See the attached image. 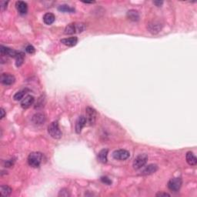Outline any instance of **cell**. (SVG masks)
<instances>
[{"instance_id": "cell-26", "label": "cell", "mask_w": 197, "mask_h": 197, "mask_svg": "<svg viewBox=\"0 0 197 197\" xmlns=\"http://www.w3.org/2000/svg\"><path fill=\"white\" fill-rule=\"evenodd\" d=\"M101 181H102L103 183L106 184V185H111L112 184V180L110 179H109L106 177H101Z\"/></svg>"}, {"instance_id": "cell-22", "label": "cell", "mask_w": 197, "mask_h": 197, "mask_svg": "<svg viewBox=\"0 0 197 197\" xmlns=\"http://www.w3.org/2000/svg\"><path fill=\"white\" fill-rule=\"evenodd\" d=\"M107 156H108V150H101L98 153L99 161L102 163H105L107 162Z\"/></svg>"}, {"instance_id": "cell-28", "label": "cell", "mask_w": 197, "mask_h": 197, "mask_svg": "<svg viewBox=\"0 0 197 197\" xmlns=\"http://www.w3.org/2000/svg\"><path fill=\"white\" fill-rule=\"evenodd\" d=\"M0 5H1V9H5L7 8V5H8V2H6V1H2L1 2H0Z\"/></svg>"}, {"instance_id": "cell-23", "label": "cell", "mask_w": 197, "mask_h": 197, "mask_svg": "<svg viewBox=\"0 0 197 197\" xmlns=\"http://www.w3.org/2000/svg\"><path fill=\"white\" fill-rule=\"evenodd\" d=\"M58 10L62 12H74L75 9L72 8L71 6H67V5H62L58 7Z\"/></svg>"}, {"instance_id": "cell-8", "label": "cell", "mask_w": 197, "mask_h": 197, "mask_svg": "<svg viewBox=\"0 0 197 197\" xmlns=\"http://www.w3.org/2000/svg\"><path fill=\"white\" fill-rule=\"evenodd\" d=\"M16 81L15 76L9 73H3L1 76V83L5 86H11Z\"/></svg>"}, {"instance_id": "cell-3", "label": "cell", "mask_w": 197, "mask_h": 197, "mask_svg": "<svg viewBox=\"0 0 197 197\" xmlns=\"http://www.w3.org/2000/svg\"><path fill=\"white\" fill-rule=\"evenodd\" d=\"M48 132L49 136L54 139H60L62 137V132L59 127L58 122H53L48 127Z\"/></svg>"}, {"instance_id": "cell-24", "label": "cell", "mask_w": 197, "mask_h": 197, "mask_svg": "<svg viewBox=\"0 0 197 197\" xmlns=\"http://www.w3.org/2000/svg\"><path fill=\"white\" fill-rule=\"evenodd\" d=\"M27 89H23V90H21L20 92H16V93L14 95V99L16 101H20V100H22V99L24 98L25 94L27 93Z\"/></svg>"}, {"instance_id": "cell-14", "label": "cell", "mask_w": 197, "mask_h": 197, "mask_svg": "<svg viewBox=\"0 0 197 197\" xmlns=\"http://www.w3.org/2000/svg\"><path fill=\"white\" fill-rule=\"evenodd\" d=\"M33 122L36 125H42L46 122V116L43 113H36L33 116Z\"/></svg>"}, {"instance_id": "cell-18", "label": "cell", "mask_w": 197, "mask_h": 197, "mask_svg": "<svg viewBox=\"0 0 197 197\" xmlns=\"http://www.w3.org/2000/svg\"><path fill=\"white\" fill-rule=\"evenodd\" d=\"M127 17L129 20L133 22H137L139 20V12L137 11L134 10V9H131V10L127 12Z\"/></svg>"}, {"instance_id": "cell-13", "label": "cell", "mask_w": 197, "mask_h": 197, "mask_svg": "<svg viewBox=\"0 0 197 197\" xmlns=\"http://www.w3.org/2000/svg\"><path fill=\"white\" fill-rule=\"evenodd\" d=\"M86 123H87V121H86V118L85 117V116H81L78 118L76 123V133H80V132H82V129H83V128L86 126Z\"/></svg>"}, {"instance_id": "cell-11", "label": "cell", "mask_w": 197, "mask_h": 197, "mask_svg": "<svg viewBox=\"0 0 197 197\" xmlns=\"http://www.w3.org/2000/svg\"><path fill=\"white\" fill-rule=\"evenodd\" d=\"M16 6L20 15H25L28 11V5L23 1H18L16 3Z\"/></svg>"}, {"instance_id": "cell-9", "label": "cell", "mask_w": 197, "mask_h": 197, "mask_svg": "<svg viewBox=\"0 0 197 197\" xmlns=\"http://www.w3.org/2000/svg\"><path fill=\"white\" fill-rule=\"evenodd\" d=\"M0 52H1L2 56H9L13 57V58H15L16 55L17 53V51H15L14 49L3 46H2L1 48H0Z\"/></svg>"}, {"instance_id": "cell-20", "label": "cell", "mask_w": 197, "mask_h": 197, "mask_svg": "<svg viewBox=\"0 0 197 197\" xmlns=\"http://www.w3.org/2000/svg\"><path fill=\"white\" fill-rule=\"evenodd\" d=\"M12 191V188L7 185H3L0 187V195L2 196H9Z\"/></svg>"}, {"instance_id": "cell-12", "label": "cell", "mask_w": 197, "mask_h": 197, "mask_svg": "<svg viewBox=\"0 0 197 197\" xmlns=\"http://www.w3.org/2000/svg\"><path fill=\"white\" fill-rule=\"evenodd\" d=\"M35 102V99L33 96H26L25 98L22 99V102H21V106L23 109H28L29 107L31 106Z\"/></svg>"}, {"instance_id": "cell-19", "label": "cell", "mask_w": 197, "mask_h": 197, "mask_svg": "<svg viewBox=\"0 0 197 197\" xmlns=\"http://www.w3.org/2000/svg\"><path fill=\"white\" fill-rule=\"evenodd\" d=\"M55 20V16L52 13H50V12L46 13L44 15V16H43V22H44L46 25H51V24H52Z\"/></svg>"}, {"instance_id": "cell-21", "label": "cell", "mask_w": 197, "mask_h": 197, "mask_svg": "<svg viewBox=\"0 0 197 197\" xmlns=\"http://www.w3.org/2000/svg\"><path fill=\"white\" fill-rule=\"evenodd\" d=\"M16 59V65L17 67H20L22 65L24 62V59H25V55L23 52H17L16 55L15 56Z\"/></svg>"}, {"instance_id": "cell-10", "label": "cell", "mask_w": 197, "mask_h": 197, "mask_svg": "<svg viewBox=\"0 0 197 197\" xmlns=\"http://www.w3.org/2000/svg\"><path fill=\"white\" fill-rule=\"evenodd\" d=\"M157 169H158L157 165L150 164L142 169V172H141V173H140V175H142V176L151 175V174L155 173V172L157 171Z\"/></svg>"}, {"instance_id": "cell-4", "label": "cell", "mask_w": 197, "mask_h": 197, "mask_svg": "<svg viewBox=\"0 0 197 197\" xmlns=\"http://www.w3.org/2000/svg\"><path fill=\"white\" fill-rule=\"evenodd\" d=\"M147 161H148V156H147L146 154L139 155V156L134 159L133 163H132L133 169H136V170L142 169V168L146 164Z\"/></svg>"}, {"instance_id": "cell-17", "label": "cell", "mask_w": 197, "mask_h": 197, "mask_svg": "<svg viewBox=\"0 0 197 197\" xmlns=\"http://www.w3.org/2000/svg\"><path fill=\"white\" fill-rule=\"evenodd\" d=\"M149 30H150V33H153V34H156V33H159V32L161 30V25H160L159 22H153V23H150L149 25Z\"/></svg>"}, {"instance_id": "cell-7", "label": "cell", "mask_w": 197, "mask_h": 197, "mask_svg": "<svg viewBox=\"0 0 197 197\" xmlns=\"http://www.w3.org/2000/svg\"><path fill=\"white\" fill-rule=\"evenodd\" d=\"M129 153L126 150H116L113 153V156L116 160H126L129 157Z\"/></svg>"}, {"instance_id": "cell-25", "label": "cell", "mask_w": 197, "mask_h": 197, "mask_svg": "<svg viewBox=\"0 0 197 197\" xmlns=\"http://www.w3.org/2000/svg\"><path fill=\"white\" fill-rule=\"evenodd\" d=\"M59 196H63V197H67L69 196V191L65 189H63V190H61L60 192L59 193Z\"/></svg>"}, {"instance_id": "cell-15", "label": "cell", "mask_w": 197, "mask_h": 197, "mask_svg": "<svg viewBox=\"0 0 197 197\" xmlns=\"http://www.w3.org/2000/svg\"><path fill=\"white\" fill-rule=\"evenodd\" d=\"M61 43L62 44L65 45L67 46H74L77 44L78 43V39L76 37H69V38H65V39H63L61 40Z\"/></svg>"}, {"instance_id": "cell-6", "label": "cell", "mask_w": 197, "mask_h": 197, "mask_svg": "<svg viewBox=\"0 0 197 197\" xmlns=\"http://www.w3.org/2000/svg\"><path fill=\"white\" fill-rule=\"evenodd\" d=\"M86 121L88 122L90 126L95 124L96 120V111L95 109L92 108L90 106H88L86 109Z\"/></svg>"}, {"instance_id": "cell-31", "label": "cell", "mask_w": 197, "mask_h": 197, "mask_svg": "<svg viewBox=\"0 0 197 197\" xmlns=\"http://www.w3.org/2000/svg\"><path fill=\"white\" fill-rule=\"evenodd\" d=\"M5 115H6V113H5L4 109L1 108V119H3L5 117Z\"/></svg>"}, {"instance_id": "cell-30", "label": "cell", "mask_w": 197, "mask_h": 197, "mask_svg": "<svg viewBox=\"0 0 197 197\" xmlns=\"http://www.w3.org/2000/svg\"><path fill=\"white\" fill-rule=\"evenodd\" d=\"M153 3H154V4L156 5V6L159 7V6H161L163 4V1H154L153 2Z\"/></svg>"}, {"instance_id": "cell-27", "label": "cell", "mask_w": 197, "mask_h": 197, "mask_svg": "<svg viewBox=\"0 0 197 197\" xmlns=\"http://www.w3.org/2000/svg\"><path fill=\"white\" fill-rule=\"evenodd\" d=\"M25 51H26L28 53L33 54L35 52V48L33 47V46H31V45H29V46H27L26 48H25Z\"/></svg>"}, {"instance_id": "cell-5", "label": "cell", "mask_w": 197, "mask_h": 197, "mask_svg": "<svg viewBox=\"0 0 197 197\" xmlns=\"http://www.w3.org/2000/svg\"><path fill=\"white\" fill-rule=\"evenodd\" d=\"M182 179L180 177H176L171 179L168 182V188L172 192H178L182 186Z\"/></svg>"}, {"instance_id": "cell-1", "label": "cell", "mask_w": 197, "mask_h": 197, "mask_svg": "<svg viewBox=\"0 0 197 197\" xmlns=\"http://www.w3.org/2000/svg\"><path fill=\"white\" fill-rule=\"evenodd\" d=\"M86 29V26L83 23H70L65 27L64 30V33L65 35H73L75 33H79L83 32Z\"/></svg>"}, {"instance_id": "cell-16", "label": "cell", "mask_w": 197, "mask_h": 197, "mask_svg": "<svg viewBox=\"0 0 197 197\" xmlns=\"http://www.w3.org/2000/svg\"><path fill=\"white\" fill-rule=\"evenodd\" d=\"M186 159L187 163L189 165H190V166H196L197 164V159L194 156V154L193 153H191V152H188L186 153Z\"/></svg>"}, {"instance_id": "cell-29", "label": "cell", "mask_w": 197, "mask_h": 197, "mask_svg": "<svg viewBox=\"0 0 197 197\" xmlns=\"http://www.w3.org/2000/svg\"><path fill=\"white\" fill-rule=\"evenodd\" d=\"M156 196H170V195L168 194V193H157L156 194Z\"/></svg>"}, {"instance_id": "cell-2", "label": "cell", "mask_w": 197, "mask_h": 197, "mask_svg": "<svg viewBox=\"0 0 197 197\" xmlns=\"http://www.w3.org/2000/svg\"><path fill=\"white\" fill-rule=\"evenodd\" d=\"M43 161V155L39 152H34L30 153L28 156V163L30 166L37 168Z\"/></svg>"}]
</instances>
